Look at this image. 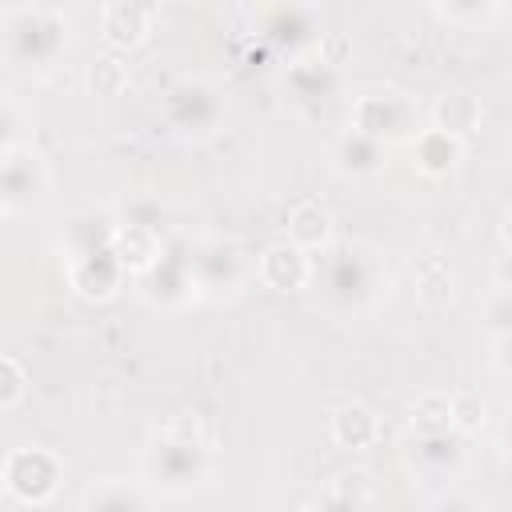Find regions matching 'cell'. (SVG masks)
Masks as SVG:
<instances>
[{
	"label": "cell",
	"mask_w": 512,
	"mask_h": 512,
	"mask_svg": "<svg viewBox=\"0 0 512 512\" xmlns=\"http://www.w3.org/2000/svg\"><path fill=\"white\" fill-rule=\"evenodd\" d=\"M312 284L332 316L352 320L376 308V300L388 292V264L368 244H328L320 256H312Z\"/></svg>",
	"instance_id": "cell-1"
},
{
	"label": "cell",
	"mask_w": 512,
	"mask_h": 512,
	"mask_svg": "<svg viewBox=\"0 0 512 512\" xmlns=\"http://www.w3.org/2000/svg\"><path fill=\"white\" fill-rule=\"evenodd\" d=\"M144 476L156 492H192L212 476V448L196 420L176 416L152 428L144 448Z\"/></svg>",
	"instance_id": "cell-2"
},
{
	"label": "cell",
	"mask_w": 512,
	"mask_h": 512,
	"mask_svg": "<svg viewBox=\"0 0 512 512\" xmlns=\"http://www.w3.org/2000/svg\"><path fill=\"white\" fill-rule=\"evenodd\" d=\"M72 44L64 12L24 4L0 16V56L20 72H52Z\"/></svg>",
	"instance_id": "cell-3"
},
{
	"label": "cell",
	"mask_w": 512,
	"mask_h": 512,
	"mask_svg": "<svg viewBox=\"0 0 512 512\" xmlns=\"http://www.w3.org/2000/svg\"><path fill=\"white\" fill-rule=\"evenodd\" d=\"M252 36L276 60H300L320 44V12L308 0H260L252 8Z\"/></svg>",
	"instance_id": "cell-4"
},
{
	"label": "cell",
	"mask_w": 512,
	"mask_h": 512,
	"mask_svg": "<svg viewBox=\"0 0 512 512\" xmlns=\"http://www.w3.org/2000/svg\"><path fill=\"white\" fill-rule=\"evenodd\" d=\"M228 116V96L220 84L204 80V76H184L176 80L164 100H160V124L180 136V140H208L220 132Z\"/></svg>",
	"instance_id": "cell-5"
},
{
	"label": "cell",
	"mask_w": 512,
	"mask_h": 512,
	"mask_svg": "<svg viewBox=\"0 0 512 512\" xmlns=\"http://www.w3.org/2000/svg\"><path fill=\"white\" fill-rule=\"evenodd\" d=\"M348 128L380 144H400V140L408 144V136L420 128V108L404 88H392V84L364 88L348 104Z\"/></svg>",
	"instance_id": "cell-6"
},
{
	"label": "cell",
	"mask_w": 512,
	"mask_h": 512,
	"mask_svg": "<svg viewBox=\"0 0 512 512\" xmlns=\"http://www.w3.org/2000/svg\"><path fill=\"white\" fill-rule=\"evenodd\" d=\"M468 464V436L460 428L440 432H408L404 440V468L412 480L432 488H452Z\"/></svg>",
	"instance_id": "cell-7"
},
{
	"label": "cell",
	"mask_w": 512,
	"mask_h": 512,
	"mask_svg": "<svg viewBox=\"0 0 512 512\" xmlns=\"http://www.w3.org/2000/svg\"><path fill=\"white\" fill-rule=\"evenodd\" d=\"M280 92L288 100V108L304 120H320L332 112V104L344 92V76L336 64H328L320 52H308L300 60H288L284 76H280Z\"/></svg>",
	"instance_id": "cell-8"
},
{
	"label": "cell",
	"mask_w": 512,
	"mask_h": 512,
	"mask_svg": "<svg viewBox=\"0 0 512 512\" xmlns=\"http://www.w3.org/2000/svg\"><path fill=\"white\" fill-rule=\"evenodd\" d=\"M60 480L64 460L40 444H20L0 464V488L20 504H48L60 492Z\"/></svg>",
	"instance_id": "cell-9"
},
{
	"label": "cell",
	"mask_w": 512,
	"mask_h": 512,
	"mask_svg": "<svg viewBox=\"0 0 512 512\" xmlns=\"http://www.w3.org/2000/svg\"><path fill=\"white\" fill-rule=\"evenodd\" d=\"M136 292L144 296V304L152 308H188L196 300V280H192V248L184 240H168L164 252L136 272Z\"/></svg>",
	"instance_id": "cell-10"
},
{
	"label": "cell",
	"mask_w": 512,
	"mask_h": 512,
	"mask_svg": "<svg viewBox=\"0 0 512 512\" xmlns=\"http://www.w3.org/2000/svg\"><path fill=\"white\" fill-rule=\"evenodd\" d=\"M192 248V280H196V300H232L244 280H248V256L240 244L208 236L188 244Z\"/></svg>",
	"instance_id": "cell-11"
},
{
	"label": "cell",
	"mask_w": 512,
	"mask_h": 512,
	"mask_svg": "<svg viewBox=\"0 0 512 512\" xmlns=\"http://www.w3.org/2000/svg\"><path fill=\"white\" fill-rule=\"evenodd\" d=\"M64 276H68V288L80 300H88V304L112 300L124 288V280H128V272H124V264L116 260L112 248H96V252H84V256L64 260Z\"/></svg>",
	"instance_id": "cell-12"
},
{
	"label": "cell",
	"mask_w": 512,
	"mask_h": 512,
	"mask_svg": "<svg viewBox=\"0 0 512 512\" xmlns=\"http://www.w3.org/2000/svg\"><path fill=\"white\" fill-rule=\"evenodd\" d=\"M48 188V164L32 148H12L0 156V204L4 212L28 208Z\"/></svg>",
	"instance_id": "cell-13"
},
{
	"label": "cell",
	"mask_w": 512,
	"mask_h": 512,
	"mask_svg": "<svg viewBox=\"0 0 512 512\" xmlns=\"http://www.w3.org/2000/svg\"><path fill=\"white\" fill-rule=\"evenodd\" d=\"M256 276L264 288L272 292H300L312 284V252H304L300 244H292L288 236L268 244L256 260Z\"/></svg>",
	"instance_id": "cell-14"
},
{
	"label": "cell",
	"mask_w": 512,
	"mask_h": 512,
	"mask_svg": "<svg viewBox=\"0 0 512 512\" xmlns=\"http://www.w3.org/2000/svg\"><path fill=\"white\" fill-rule=\"evenodd\" d=\"M408 156H412V168H416L420 176L444 180V176H452V172L460 168V160H464V140L452 136V132H444V128H436V124H428V128H416V132L408 136Z\"/></svg>",
	"instance_id": "cell-15"
},
{
	"label": "cell",
	"mask_w": 512,
	"mask_h": 512,
	"mask_svg": "<svg viewBox=\"0 0 512 512\" xmlns=\"http://www.w3.org/2000/svg\"><path fill=\"white\" fill-rule=\"evenodd\" d=\"M336 176L344 180H372L388 168V144L356 132V128H344L336 140H332V152H328Z\"/></svg>",
	"instance_id": "cell-16"
},
{
	"label": "cell",
	"mask_w": 512,
	"mask_h": 512,
	"mask_svg": "<svg viewBox=\"0 0 512 512\" xmlns=\"http://www.w3.org/2000/svg\"><path fill=\"white\" fill-rule=\"evenodd\" d=\"M160 8L152 4H140V0H104V12H100V28H104V40L112 48H140L152 32V20H156Z\"/></svg>",
	"instance_id": "cell-17"
},
{
	"label": "cell",
	"mask_w": 512,
	"mask_h": 512,
	"mask_svg": "<svg viewBox=\"0 0 512 512\" xmlns=\"http://www.w3.org/2000/svg\"><path fill=\"white\" fill-rule=\"evenodd\" d=\"M112 236H116V216L84 208V212H72L64 220L60 252H64V260H72V256H84V252H96V248H112Z\"/></svg>",
	"instance_id": "cell-18"
},
{
	"label": "cell",
	"mask_w": 512,
	"mask_h": 512,
	"mask_svg": "<svg viewBox=\"0 0 512 512\" xmlns=\"http://www.w3.org/2000/svg\"><path fill=\"white\" fill-rule=\"evenodd\" d=\"M328 436H332L336 448L364 452V448H372V444L380 440V416H376L368 404H360V400L340 404V408L332 412V420H328Z\"/></svg>",
	"instance_id": "cell-19"
},
{
	"label": "cell",
	"mask_w": 512,
	"mask_h": 512,
	"mask_svg": "<svg viewBox=\"0 0 512 512\" xmlns=\"http://www.w3.org/2000/svg\"><path fill=\"white\" fill-rule=\"evenodd\" d=\"M156 504V488L148 480L100 476L80 492V508H148Z\"/></svg>",
	"instance_id": "cell-20"
},
{
	"label": "cell",
	"mask_w": 512,
	"mask_h": 512,
	"mask_svg": "<svg viewBox=\"0 0 512 512\" xmlns=\"http://www.w3.org/2000/svg\"><path fill=\"white\" fill-rule=\"evenodd\" d=\"M376 500H380V492H376V480H372L368 468H340L316 492L320 508H364V504H376Z\"/></svg>",
	"instance_id": "cell-21"
},
{
	"label": "cell",
	"mask_w": 512,
	"mask_h": 512,
	"mask_svg": "<svg viewBox=\"0 0 512 512\" xmlns=\"http://www.w3.org/2000/svg\"><path fill=\"white\" fill-rule=\"evenodd\" d=\"M168 244V232H156V228H140V224H116V236H112V252L116 260L124 264L128 276L144 272Z\"/></svg>",
	"instance_id": "cell-22"
},
{
	"label": "cell",
	"mask_w": 512,
	"mask_h": 512,
	"mask_svg": "<svg viewBox=\"0 0 512 512\" xmlns=\"http://www.w3.org/2000/svg\"><path fill=\"white\" fill-rule=\"evenodd\" d=\"M480 120H484V108L468 88H448L432 104V124L452 132V136H460V140H468L480 128Z\"/></svg>",
	"instance_id": "cell-23"
},
{
	"label": "cell",
	"mask_w": 512,
	"mask_h": 512,
	"mask_svg": "<svg viewBox=\"0 0 512 512\" xmlns=\"http://www.w3.org/2000/svg\"><path fill=\"white\" fill-rule=\"evenodd\" d=\"M288 240L300 244L304 252H324L332 244V212L320 204V200H300L292 212H288Z\"/></svg>",
	"instance_id": "cell-24"
},
{
	"label": "cell",
	"mask_w": 512,
	"mask_h": 512,
	"mask_svg": "<svg viewBox=\"0 0 512 512\" xmlns=\"http://www.w3.org/2000/svg\"><path fill=\"white\" fill-rule=\"evenodd\" d=\"M112 216H116V224H140V228L168 232V208H164L156 196H144V192L124 196V200L112 208Z\"/></svg>",
	"instance_id": "cell-25"
},
{
	"label": "cell",
	"mask_w": 512,
	"mask_h": 512,
	"mask_svg": "<svg viewBox=\"0 0 512 512\" xmlns=\"http://www.w3.org/2000/svg\"><path fill=\"white\" fill-rule=\"evenodd\" d=\"M452 428V396L448 392H424L408 408V432H440Z\"/></svg>",
	"instance_id": "cell-26"
},
{
	"label": "cell",
	"mask_w": 512,
	"mask_h": 512,
	"mask_svg": "<svg viewBox=\"0 0 512 512\" xmlns=\"http://www.w3.org/2000/svg\"><path fill=\"white\" fill-rule=\"evenodd\" d=\"M84 84H88V92H92V96L112 100V96H120V92L128 88V64H124L116 52H108V56L92 60V68H88Z\"/></svg>",
	"instance_id": "cell-27"
},
{
	"label": "cell",
	"mask_w": 512,
	"mask_h": 512,
	"mask_svg": "<svg viewBox=\"0 0 512 512\" xmlns=\"http://www.w3.org/2000/svg\"><path fill=\"white\" fill-rule=\"evenodd\" d=\"M432 8L440 12V20H448L456 28H480L496 16L500 0H432Z\"/></svg>",
	"instance_id": "cell-28"
},
{
	"label": "cell",
	"mask_w": 512,
	"mask_h": 512,
	"mask_svg": "<svg viewBox=\"0 0 512 512\" xmlns=\"http://www.w3.org/2000/svg\"><path fill=\"white\" fill-rule=\"evenodd\" d=\"M484 420H488V404H484L476 392L452 396V428H460L464 436H472V432L484 428Z\"/></svg>",
	"instance_id": "cell-29"
},
{
	"label": "cell",
	"mask_w": 512,
	"mask_h": 512,
	"mask_svg": "<svg viewBox=\"0 0 512 512\" xmlns=\"http://www.w3.org/2000/svg\"><path fill=\"white\" fill-rule=\"evenodd\" d=\"M28 392V376L20 368V360L0 356V412H12Z\"/></svg>",
	"instance_id": "cell-30"
},
{
	"label": "cell",
	"mask_w": 512,
	"mask_h": 512,
	"mask_svg": "<svg viewBox=\"0 0 512 512\" xmlns=\"http://www.w3.org/2000/svg\"><path fill=\"white\" fill-rule=\"evenodd\" d=\"M20 128H24L20 108L8 96H0V156L12 152V148H20Z\"/></svg>",
	"instance_id": "cell-31"
},
{
	"label": "cell",
	"mask_w": 512,
	"mask_h": 512,
	"mask_svg": "<svg viewBox=\"0 0 512 512\" xmlns=\"http://www.w3.org/2000/svg\"><path fill=\"white\" fill-rule=\"evenodd\" d=\"M0 212H4V204H0Z\"/></svg>",
	"instance_id": "cell-32"
}]
</instances>
